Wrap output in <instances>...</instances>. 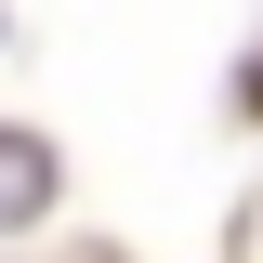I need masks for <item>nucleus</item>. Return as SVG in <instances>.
Segmentation results:
<instances>
[{"mask_svg": "<svg viewBox=\"0 0 263 263\" xmlns=\"http://www.w3.org/2000/svg\"><path fill=\"white\" fill-rule=\"evenodd\" d=\"M40 211H53V145L40 132H0V237L40 224Z\"/></svg>", "mask_w": 263, "mask_h": 263, "instance_id": "obj_1", "label": "nucleus"}]
</instances>
